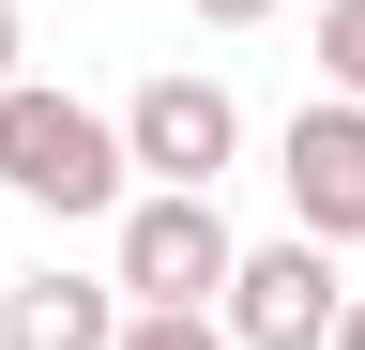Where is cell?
Listing matches in <instances>:
<instances>
[{"mask_svg":"<svg viewBox=\"0 0 365 350\" xmlns=\"http://www.w3.org/2000/svg\"><path fill=\"white\" fill-rule=\"evenodd\" d=\"M228 259H244V229H228L198 183H137V198L107 213V274H122L137 320H213Z\"/></svg>","mask_w":365,"mask_h":350,"instance_id":"cell-2","label":"cell"},{"mask_svg":"<svg viewBox=\"0 0 365 350\" xmlns=\"http://www.w3.org/2000/svg\"><path fill=\"white\" fill-rule=\"evenodd\" d=\"M122 350H228V320H122Z\"/></svg>","mask_w":365,"mask_h":350,"instance_id":"cell-8","label":"cell"},{"mask_svg":"<svg viewBox=\"0 0 365 350\" xmlns=\"http://www.w3.org/2000/svg\"><path fill=\"white\" fill-rule=\"evenodd\" d=\"M274 183H289V229H304V244H365V107H350V92L289 107Z\"/></svg>","mask_w":365,"mask_h":350,"instance_id":"cell-5","label":"cell"},{"mask_svg":"<svg viewBox=\"0 0 365 350\" xmlns=\"http://www.w3.org/2000/svg\"><path fill=\"white\" fill-rule=\"evenodd\" d=\"M319 92L365 107V0H319Z\"/></svg>","mask_w":365,"mask_h":350,"instance_id":"cell-7","label":"cell"},{"mask_svg":"<svg viewBox=\"0 0 365 350\" xmlns=\"http://www.w3.org/2000/svg\"><path fill=\"white\" fill-rule=\"evenodd\" d=\"M335 350H365V289H350V320H335Z\"/></svg>","mask_w":365,"mask_h":350,"instance_id":"cell-11","label":"cell"},{"mask_svg":"<svg viewBox=\"0 0 365 350\" xmlns=\"http://www.w3.org/2000/svg\"><path fill=\"white\" fill-rule=\"evenodd\" d=\"M228 153H244V92L228 76H137L122 92V168L137 183H228Z\"/></svg>","mask_w":365,"mask_h":350,"instance_id":"cell-4","label":"cell"},{"mask_svg":"<svg viewBox=\"0 0 365 350\" xmlns=\"http://www.w3.org/2000/svg\"><path fill=\"white\" fill-rule=\"evenodd\" d=\"M122 274H0V350H122Z\"/></svg>","mask_w":365,"mask_h":350,"instance_id":"cell-6","label":"cell"},{"mask_svg":"<svg viewBox=\"0 0 365 350\" xmlns=\"http://www.w3.org/2000/svg\"><path fill=\"white\" fill-rule=\"evenodd\" d=\"M213 320H228V350H335V320H350V274H335V244L274 229V244H244V259H228Z\"/></svg>","mask_w":365,"mask_h":350,"instance_id":"cell-3","label":"cell"},{"mask_svg":"<svg viewBox=\"0 0 365 350\" xmlns=\"http://www.w3.org/2000/svg\"><path fill=\"white\" fill-rule=\"evenodd\" d=\"M16 46H31V31H16V0H0V92H16Z\"/></svg>","mask_w":365,"mask_h":350,"instance_id":"cell-10","label":"cell"},{"mask_svg":"<svg viewBox=\"0 0 365 350\" xmlns=\"http://www.w3.org/2000/svg\"><path fill=\"white\" fill-rule=\"evenodd\" d=\"M0 198H31V213H122L137 198V168H122V122L107 107H76V92H46V76H16L0 92Z\"/></svg>","mask_w":365,"mask_h":350,"instance_id":"cell-1","label":"cell"},{"mask_svg":"<svg viewBox=\"0 0 365 350\" xmlns=\"http://www.w3.org/2000/svg\"><path fill=\"white\" fill-rule=\"evenodd\" d=\"M182 16H213V31H259V16H274V0H182Z\"/></svg>","mask_w":365,"mask_h":350,"instance_id":"cell-9","label":"cell"}]
</instances>
